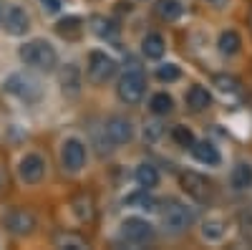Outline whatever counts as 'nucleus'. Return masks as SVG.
<instances>
[{"label":"nucleus","mask_w":252,"mask_h":250,"mask_svg":"<svg viewBox=\"0 0 252 250\" xmlns=\"http://www.w3.org/2000/svg\"><path fill=\"white\" fill-rule=\"evenodd\" d=\"M61 83H63V91H68L71 96L78 94V89H81V73H78L76 64H68L66 69H63V73H61Z\"/></svg>","instance_id":"nucleus-15"},{"label":"nucleus","mask_w":252,"mask_h":250,"mask_svg":"<svg viewBox=\"0 0 252 250\" xmlns=\"http://www.w3.org/2000/svg\"><path fill=\"white\" fill-rule=\"evenodd\" d=\"M229 182H232L235 190H247V187L252 184V167L250 164H237L232 170V177H229Z\"/></svg>","instance_id":"nucleus-19"},{"label":"nucleus","mask_w":252,"mask_h":250,"mask_svg":"<svg viewBox=\"0 0 252 250\" xmlns=\"http://www.w3.org/2000/svg\"><path fill=\"white\" fill-rule=\"evenodd\" d=\"M192 152H194V157L202 162V164H220V152H217V147L215 144H209V142H194L192 144Z\"/></svg>","instance_id":"nucleus-13"},{"label":"nucleus","mask_w":252,"mask_h":250,"mask_svg":"<svg viewBox=\"0 0 252 250\" xmlns=\"http://www.w3.org/2000/svg\"><path fill=\"white\" fill-rule=\"evenodd\" d=\"M164 38L159 36V33H149L144 38V43H141V51H144V56L146 58H161L164 56Z\"/></svg>","instance_id":"nucleus-16"},{"label":"nucleus","mask_w":252,"mask_h":250,"mask_svg":"<svg viewBox=\"0 0 252 250\" xmlns=\"http://www.w3.org/2000/svg\"><path fill=\"white\" fill-rule=\"evenodd\" d=\"M152 235H154V227L146 220H141V217H126L124 225H121V238L134 243V245L152 240Z\"/></svg>","instance_id":"nucleus-6"},{"label":"nucleus","mask_w":252,"mask_h":250,"mask_svg":"<svg viewBox=\"0 0 252 250\" xmlns=\"http://www.w3.org/2000/svg\"><path fill=\"white\" fill-rule=\"evenodd\" d=\"M28 20V13L20 8V5H10L5 13H3V28L10 33V36H23L31 26Z\"/></svg>","instance_id":"nucleus-10"},{"label":"nucleus","mask_w":252,"mask_h":250,"mask_svg":"<svg viewBox=\"0 0 252 250\" xmlns=\"http://www.w3.org/2000/svg\"><path fill=\"white\" fill-rule=\"evenodd\" d=\"M58 245H68V248H73V250L86 248V243H83L81 238H73V235H61V238H58Z\"/></svg>","instance_id":"nucleus-29"},{"label":"nucleus","mask_w":252,"mask_h":250,"mask_svg":"<svg viewBox=\"0 0 252 250\" xmlns=\"http://www.w3.org/2000/svg\"><path fill=\"white\" fill-rule=\"evenodd\" d=\"M61 162L68 172H78L83 162H86V147L78 142V139H68L63 142V149H61Z\"/></svg>","instance_id":"nucleus-7"},{"label":"nucleus","mask_w":252,"mask_h":250,"mask_svg":"<svg viewBox=\"0 0 252 250\" xmlns=\"http://www.w3.org/2000/svg\"><path fill=\"white\" fill-rule=\"evenodd\" d=\"M20 58L26 61V66H33L38 71H51L58 64V53L46 40H31L20 48Z\"/></svg>","instance_id":"nucleus-1"},{"label":"nucleus","mask_w":252,"mask_h":250,"mask_svg":"<svg viewBox=\"0 0 252 250\" xmlns=\"http://www.w3.org/2000/svg\"><path fill=\"white\" fill-rule=\"evenodd\" d=\"M172 107H174V101H172V96L169 94H157L154 99H152V111L154 114H159V116H164V114H169L172 111Z\"/></svg>","instance_id":"nucleus-23"},{"label":"nucleus","mask_w":252,"mask_h":250,"mask_svg":"<svg viewBox=\"0 0 252 250\" xmlns=\"http://www.w3.org/2000/svg\"><path fill=\"white\" fill-rule=\"evenodd\" d=\"M202 235H204L207 240H220V238L224 235V222H222V220H209V222H204Z\"/></svg>","instance_id":"nucleus-25"},{"label":"nucleus","mask_w":252,"mask_h":250,"mask_svg":"<svg viewBox=\"0 0 252 250\" xmlns=\"http://www.w3.org/2000/svg\"><path fill=\"white\" fill-rule=\"evenodd\" d=\"M129 205H136L139 210H157V200L152 197V195H146V190L144 192H136V195H131L129 200H126Z\"/></svg>","instance_id":"nucleus-24"},{"label":"nucleus","mask_w":252,"mask_h":250,"mask_svg":"<svg viewBox=\"0 0 252 250\" xmlns=\"http://www.w3.org/2000/svg\"><path fill=\"white\" fill-rule=\"evenodd\" d=\"M172 139L179 144V147H192L194 144V134L189 132L187 127H174L172 129Z\"/></svg>","instance_id":"nucleus-27"},{"label":"nucleus","mask_w":252,"mask_h":250,"mask_svg":"<svg viewBox=\"0 0 252 250\" xmlns=\"http://www.w3.org/2000/svg\"><path fill=\"white\" fill-rule=\"evenodd\" d=\"M161 220H164V225L169 227L172 233H182V230H187V227L194 222V210L187 207V205H182V202H177V200H172V202L164 205Z\"/></svg>","instance_id":"nucleus-2"},{"label":"nucleus","mask_w":252,"mask_h":250,"mask_svg":"<svg viewBox=\"0 0 252 250\" xmlns=\"http://www.w3.org/2000/svg\"><path fill=\"white\" fill-rule=\"evenodd\" d=\"M136 182H139V187H144V190H152V187H157V182H159L157 167H152V164H139V167H136Z\"/></svg>","instance_id":"nucleus-18"},{"label":"nucleus","mask_w":252,"mask_h":250,"mask_svg":"<svg viewBox=\"0 0 252 250\" xmlns=\"http://www.w3.org/2000/svg\"><path fill=\"white\" fill-rule=\"evenodd\" d=\"M157 78L159 81H177L179 78V69L174 66V64H164V66H159V71H157Z\"/></svg>","instance_id":"nucleus-28"},{"label":"nucleus","mask_w":252,"mask_h":250,"mask_svg":"<svg viewBox=\"0 0 252 250\" xmlns=\"http://www.w3.org/2000/svg\"><path fill=\"white\" fill-rule=\"evenodd\" d=\"M5 227L10 233H15V235H28V233H33V227H35V215L33 213H28V210H10L8 215H5Z\"/></svg>","instance_id":"nucleus-8"},{"label":"nucleus","mask_w":252,"mask_h":250,"mask_svg":"<svg viewBox=\"0 0 252 250\" xmlns=\"http://www.w3.org/2000/svg\"><path fill=\"white\" fill-rule=\"evenodd\" d=\"M154 13L161 20H177L182 15V5L177 3V0H159V3L154 5Z\"/></svg>","instance_id":"nucleus-21"},{"label":"nucleus","mask_w":252,"mask_h":250,"mask_svg":"<svg viewBox=\"0 0 252 250\" xmlns=\"http://www.w3.org/2000/svg\"><path fill=\"white\" fill-rule=\"evenodd\" d=\"M43 172H46V162L40 159L38 154H28V157H23V159H20L18 175H20V179H23V182H28V184H35V182H40V179H43Z\"/></svg>","instance_id":"nucleus-9"},{"label":"nucleus","mask_w":252,"mask_h":250,"mask_svg":"<svg viewBox=\"0 0 252 250\" xmlns=\"http://www.w3.org/2000/svg\"><path fill=\"white\" fill-rule=\"evenodd\" d=\"M220 51L224 53V56H235L237 51H240V46H242V40H240V36L235 33V31H224L222 36H220Z\"/></svg>","instance_id":"nucleus-22"},{"label":"nucleus","mask_w":252,"mask_h":250,"mask_svg":"<svg viewBox=\"0 0 252 250\" xmlns=\"http://www.w3.org/2000/svg\"><path fill=\"white\" fill-rule=\"evenodd\" d=\"M215 86H217L222 94H235L240 83H237L235 76H224V73H220V76H215Z\"/></svg>","instance_id":"nucleus-26"},{"label":"nucleus","mask_w":252,"mask_h":250,"mask_svg":"<svg viewBox=\"0 0 252 250\" xmlns=\"http://www.w3.org/2000/svg\"><path fill=\"white\" fill-rule=\"evenodd\" d=\"M40 5H43L46 13H58L61 10V0H40Z\"/></svg>","instance_id":"nucleus-30"},{"label":"nucleus","mask_w":252,"mask_h":250,"mask_svg":"<svg viewBox=\"0 0 252 250\" xmlns=\"http://www.w3.org/2000/svg\"><path fill=\"white\" fill-rule=\"evenodd\" d=\"M144 89H146L144 73L139 69H134V71L121 76V81H119V99L126 101V104H136V101H141Z\"/></svg>","instance_id":"nucleus-3"},{"label":"nucleus","mask_w":252,"mask_h":250,"mask_svg":"<svg viewBox=\"0 0 252 250\" xmlns=\"http://www.w3.org/2000/svg\"><path fill=\"white\" fill-rule=\"evenodd\" d=\"M71 207H73V213H76L78 220H86V222H89V220L94 217V200H91V195H78V197H73Z\"/></svg>","instance_id":"nucleus-20"},{"label":"nucleus","mask_w":252,"mask_h":250,"mask_svg":"<svg viewBox=\"0 0 252 250\" xmlns=\"http://www.w3.org/2000/svg\"><path fill=\"white\" fill-rule=\"evenodd\" d=\"M187 104H189L192 111H202V109H207L209 104H212V96H209V91L202 89V86H192L187 91Z\"/></svg>","instance_id":"nucleus-14"},{"label":"nucleus","mask_w":252,"mask_h":250,"mask_svg":"<svg viewBox=\"0 0 252 250\" xmlns=\"http://www.w3.org/2000/svg\"><path fill=\"white\" fill-rule=\"evenodd\" d=\"M81 31H83L81 18H76V15H68V18L58 20V26H56V33L63 36V38H78Z\"/></svg>","instance_id":"nucleus-17"},{"label":"nucleus","mask_w":252,"mask_h":250,"mask_svg":"<svg viewBox=\"0 0 252 250\" xmlns=\"http://www.w3.org/2000/svg\"><path fill=\"white\" fill-rule=\"evenodd\" d=\"M182 187H184V192L189 197H194L197 202H204L209 197V182L197 172H184L182 175Z\"/></svg>","instance_id":"nucleus-11"},{"label":"nucleus","mask_w":252,"mask_h":250,"mask_svg":"<svg viewBox=\"0 0 252 250\" xmlns=\"http://www.w3.org/2000/svg\"><path fill=\"white\" fill-rule=\"evenodd\" d=\"M116 73V61L101 51H94L89 56V78L94 83H106Z\"/></svg>","instance_id":"nucleus-5"},{"label":"nucleus","mask_w":252,"mask_h":250,"mask_svg":"<svg viewBox=\"0 0 252 250\" xmlns=\"http://www.w3.org/2000/svg\"><path fill=\"white\" fill-rule=\"evenodd\" d=\"M5 89L10 94H15L18 99H23V101H38L40 94H43V89H40V83L33 78V76H26V73H15L8 78L5 83Z\"/></svg>","instance_id":"nucleus-4"},{"label":"nucleus","mask_w":252,"mask_h":250,"mask_svg":"<svg viewBox=\"0 0 252 250\" xmlns=\"http://www.w3.org/2000/svg\"><path fill=\"white\" fill-rule=\"evenodd\" d=\"M250 26H252V15H250Z\"/></svg>","instance_id":"nucleus-31"},{"label":"nucleus","mask_w":252,"mask_h":250,"mask_svg":"<svg viewBox=\"0 0 252 250\" xmlns=\"http://www.w3.org/2000/svg\"><path fill=\"white\" fill-rule=\"evenodd\" d=\"M106 134L114 144H124V142H129L134 129H131V121L129 119H124V116H111L106 121Z\"/></svg>","instance_id":"nucleus-12"}]
</instances>
